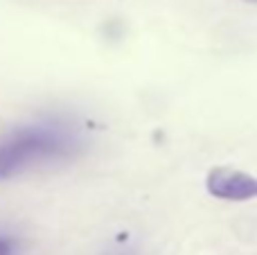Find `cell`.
I'll list each match as a JSON object with an SVG mask.
<instances>
[{
    "instance_id": "6da1fadb",
    "label": "cell",
    "mask_w": 257,
    "mask_h": 255,
    "mask_svg": "<svg viewBox=\"0 0 257 255\" xmlns=\"http://www.w3.org/2000/svg\"><path fill=\"white\" fill-rule=\"evenodd\" d=\"M59 152V143L41 129H23L0 143V179L23 172L25 167L52 158Z\"/></svg>"
},
{
    "instance_id": "3957f363",
    "label": "cell",
    "mask_w": 257,
    "mask_h": 255,
    "mask_svg": "<svg viewBox=\"0 0 257 255\" xmlns=\"http://www.w3.org/2000/svg\"><path fill=\"white\" fill-rule=\"evenodd\" d=\"M0 255H9V244L5 239H0Z\"/></svg>"
},
{
    "instance_id": "7a4b0ae2",
    "label": "cell",
    "mask_w": 257,
    "mask_h": 255,
    "mask_svg": "<svg viewBox=\"0 0 257 255\" xmlns=\"http://www.w3.org/2000/svg\"><path fill=\"white\" fill-rule=\"evenodd\" d=\"M208 192L223 201H248L257 197V179L232 167H214L208 174Z\"/></svg>"
},
{
    "instance_id": "277c9868",
    "label": "cell",
    "mask_w": 257,
    "mask_h": 255,
    "mask_svg": "<svg viewBox=\"0 0 257 255\" xmlns=\"http://www.w3.org/2000/svg\"><path fill=\"white\" fill-rule=\"evenodd\" d=\"M248 3H257V0H248Z\"/></svg>"
}]
</instances>
